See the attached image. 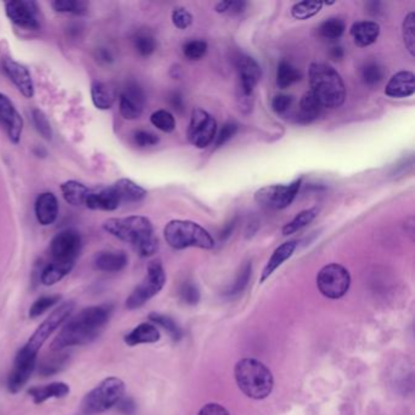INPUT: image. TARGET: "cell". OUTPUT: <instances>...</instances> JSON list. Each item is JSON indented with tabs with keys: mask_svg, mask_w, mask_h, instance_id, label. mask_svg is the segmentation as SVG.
Listing matches in <instances>:
<instances>
[{
	"mask_svg": "<svg viewBox=\"0 0 415 415\" xmlns=\"http://www.w3.org/2000/svg\"><path fill=\"white\" fill-rule=\"evenodd\" d=\"M111 314V304H99L83 309L70 319L54 338L52 351L60 352L65 348L93 343L105 328Z\"/></svg>",
	"mask_w": 415,
	"mask_h": 415,
	"instance_id": "6da1fadb",
	"label": "cell"
},
{
	"mask_svg": "<svg viewBox=\"0 0 415 415\" xmlns=\"http://www.w3.org/2000/svg\"><path fill=\"white\" fill-rule=\"evenodd\" d=\"M104 229L112 237L132 244L141 257H151L159 250L152 223L144 216L110 218L104 223Z\"/></svg>",
	"mask_w": 415,
	"mask_h": 415,
	"instance_id": "7a4b0ae2",
	"label": "cell"
},
{
	"mask_svg": "<svg viewBox=\"0 0 415 415\" xmlns=\"http://www.w3.org/2000/svg\"><path fill=\"white\" fill-rule=\"evenodd\" d=\"M311 92L322 107L336 109L345 102L346 87L340 73L327 63H314L309 66Z\"/></svg>",
	"mask_w": 415,
	"mask_h": 415,
	"instance_id": "3957f363",
	"label": "cell"
},
{
	"mask_svg": "<svg viewBox=\"0 0 415 415\" xmlns=\"http://www.w3.org/2000/svg\"><path fill=\"white\" fill-rule=\"evenodd\" d=\"M234 377L237 387L252 400H265L274 387L271 370L255 358H242L235 364Z\"/></svg>",
	"mask_w": 415,
	"mask_h": 415,
	"instance_id": "277c9868",
	"label": "cell"
},
{
	"mask_svg": "<svg viewBox=\"0 0 415 415\" xmlns=\"http://www.w3.org/2000/svg\"><path fill=\"white\" fill-rule=\"evenodd\" d=\"M164 237L166 242L174 250H184L188 247L211 250L214 247V240L211 234L193 221H171L164 227Z\"/></svg>",
	"mask_w": 415,
	"mask_h": 415,
	"instance_id": "5b68a950",
	"label": "cell"
},
{
	"mask_svg": "<svg viewBox=\"0 0 415 415\" xmlns=\"http://www.w3.org/2000/svg\"><path fill=\"white\" fill-rule=\"evenodd\" d=\"M126 392V385L116 377H107L95 389L88 392L82 401L84 414H100L111 409L121 401Z\"/></svg>",
	"mask_w": 415,
	"mask_h": 415,
	"instance_id": "8992f818",
	"label": "cell"
},
{
	"mask_svg": "<svg viewBox=\"0 0 415 415\" xmlns=\"http://www.w3.org/2000/svg\"><path fill=\"white\" fill-rule=\"evenodd\" d=\"M166 284V273L164 266L159 260L150 262L144 280L140 283L127 299L126 307L128 309H138L148 301L159 294Z\"/></svg>",
	"mask_w": 415,
	"mask_h": 415,
	"instance_id": "52a82bcc",
	"label": "cell"
},
{
	"mask_svg": "<svg viewBox=\"0 0 415 415\" xmlns=\"http://www.w3.org/2000/svg\"><path fill=\"white\" fill-rule=\"evenodd\" d=\"M351 285L350 272L338 263L323 267L317 276V286L320 294L330 299H341Z\"/></svg>",
	"mask_w": 415,
	"mask_h": 415,
	"instance_id": "ba28073f",
	"label": "cell"
},
{
	"mask_svg": "<svg viewBox=\"0 0 415 415\" xmlns=\"http://www.w3.org/2000/svg\"><path fill=\"white\" fill-rule=\"evenodd\" d=\"M73 309H75V302L72 301H68V302L58 306V308L55 309L53 313L50 314L48 318L39 325L33 335L29 338V343L24 345V350L27 352L38 354L40 347L47 343V340L53 335L54 331L68 320V317L72 313Z\"/></svg>",
	"mask_w": 415,
	"mask_h": 415,
	"instance_id": "9c48e42d",
	"label": "cell"
},
{
	"mask_svg": "<svg viewBox=\"0 0 415 415\" xmlns=\"http://www.w3.org/2000/svg\"><path fill=\"white\" fill-rule=\"evenodd\" d=\"M302 179H296L292 183L276 184V185H268L257 190L255 194V201L262 208H269V210H284L289 208L295 198L299 194L301 188Z\"/></svg>",
	"mask_w": 415,
	"mask_h": 415,
	"instance_id": "30bf717a",
	"label": "cell"
},
{
	"mask_svg": "<svg viewBox=\"0 0 415 415\" xmlns=\"http://www.w3.org/2000/svg\"><path fill=\"white\" fill-rule=\"evenodd\" d=\"M82 247V239L76 230L68 229L58 233L50 242L52 261L75 267Z\"/></svg>",
	"mask_w": 415,
	"mask_h": 415,
	"instance_id": "8fae6325",
	"label": "cell"
},
{
	"mask_svg": "<svg viewBox=\"0 0 415 415\" xmlns=\"http://www.w3.org/2000/svg\"><path fill=\"white\" fill-rule=\"evenodd\" d=\"M217 136V122L203 109H194L188 127V139L198 149H206Z\"/></svg>",
	"mask_w": 415,
	"mask_h": 415,
	"instance_id": "7c38bea8",
	"label": "cell"
},
{
	"mask_svg": "<svg viewBox=\"0 0 415 415\" xmlns=\"http://www.w3.org/2000/svg\"><path fill=\"white\" fill-rule=\"evenodd\" d=\"M235 66H237V77H239V97L242 99V104L244 102H247L249 104L250 100H252V94L255 88L261 79V68L255 58L247 55H239L235 61Z\"/></svg>",
	"mask_w": 415,
	"mask_h": 415,
	"instance_id": "4fadbf2b",
	"label": "cell"
},
{
	"mask_svg": "<svg viewBox=\"0 0 415 415\" xmlns=\"http://www.w3.org/2000/svg\"><path fill=\"white\" fill-rule=\"evenodd\" d=\"M5 11L13 24L21 29H38V6L31 0H11L5 4Z\"/></svg>",
	"mask_w": 415,
	"mask_h": 415,
	"instance_id": "5bb4252c",
	"label": "cell"
},
{
	"mask_svg": "<svg viewBox=\"0 0 415 415\" xmlns=\"http://www.w3.org/2000/svg\"><path fill=\"white\" fill-rule=\"evenodd\" d=\"M37 364V354L29 353L24 347L19 350L15 358L13 370L8 379V389L11 393H17L24 389L32 375Z\"/></svg>",
	"mask_w": 415,
	"mask_h": 415,
	"instance_id": "9a60e30c",
	"label": "cell"
},
{
	"mask_svg": "<svg viewBox=\"0 0 415 415\" xmlns=\"http://www.w3.org/2000/svg\"><path fill=\"white\" fill-rule=\"evenodd\" d=\"M0 125L4 127L13 144H19L24 131V118L9 97L0 93Z\"/></svg>",
	"mask_w": 415,
	"mask_h": 415,
	"instance_id": "2e32d148",
	"label": "cell"
},
{
	"mask_svg": "<svg viewBox=\"0 0 415 415\" xmlns=\"http://www.w3.org/2000/svg\"><path fill=\"white\" fill-rule=\"evenodd\" d=\"M145 94L136 82L127 84L120 97V112L126 120H136L144 111Z\"/></svg>",
	"mask_w": 415,
	"mask_h": 415,
	"instance_id": "e0dca14e",
	"label": "cell"
},
{
	"mask_svg": "<svg viewBox=\"0 0 415 415\" xmlns=\"http://www.w3.org/2000/svg\"><path fill=\"white\" fill-rule=\"evenodd\" d=\"M3 70L5 75L9 77L10 81L14 83L15 87L27 99L33 97L34 86L32 76L29 68L15 61L13 58H5L3 60Z\"/></svg>",
	"mask_w": 415,
	"mask_h": 415,
	"instance_id": "ac0fdd59",
	"label": "cell"
},
{
	"mask_svg": "<svg viewBox=\"0 0 415 415\" xmlns=\"http://www.w3.org/2000/svg\"><path fill=\"white\" fill-rule=\"evenodd\" d=\"M121 200L118 198L113 187H102V188L89 190L86 206L95 211H115L120 208Z\"/></svg>",
	"mask_w": 415,
	"mask_h": 415,
	"instance_id": "d6986e66",
	"label": "cell"
},
{
	"mask_svg": "<svg viewBox=\"0 0 415 415\" xmlns=\"http://www.w3.org/2000/svg\"><path fill=\"white\" fill-rule=\"evenodd\" d=\"M415 93V76L411 71H400L393 75L385 88L387 97L395 99L409 97Z\"/></svg>",
	"mask_w": 415,
	"mask_h": 415,
	"instance_id": "ffe728a7",
	"label": "cell"
},
{
	"mask_svg": "<svg viewBox=\"0 0 415 415\" xmlns=\"http://www.w3.org/2000/svg\"><path fill=\"white\" fill-rule=\"evenodd\" d=\"M34 212L39 224L42 226L53 224L58 214V198L53 193L40 194L36 200Z\"/></svg>",
	"mask_w": 415,
	"mask_h": 415,
	"instance_id": "44dd1931",
	"label": "cell"
},
{
	"mask_svg": "<svg viewBox=\"0 0 415 415\" xmlns=\"http://www.w3.org/2000/svg\"><path fill=\"white\" fill-rule=\"evenodd\" d=\"M296 247H297L296 240H290V242L281 244L279 247H276L274 252L272 253L271 258L267 262L263 271H262L261 279H260L261 284L265 283L284 262L288 261L290 257L294 255Z\"/></svg>",
	"mask_w": 415,
	"mask_h": 415,
	"instance_id": "7402d4cb",
	"label": "cell"
},
{
	"mask_svg": "<svg viewBox=\"0 0 415 415\" xmlns=\"http://www.w3.org/2000/svg\"><path fill=\"white\" fill-rule=\"evenodd\" d=\"M351 36L359 48H366L377 42L380 36V26L375 21H359L353 24Z\"/></svg>",
	"mask_w": 415,
	"mask_h": 415,
	"instance_id": "603a6c76",
	"label": "cell"
},
{
	"mask_svg": "<svg viewBox=\"0 0 415 415\" xmlns=\"http://www.w3.org/2000/svg\"><path fill=\"white\" fill-rule=\"evenodd\" d=\"M29 396L36 405H42L50 398H63L70 393V386L66 382H52L45 386H36L29 389Z\"/></svg>",
	"mask_w": 415,
	"mask_h": 415,
	"instance_id": "cb8c5ba5",
	"label": "cell"
},
{
	"mask_svg": "<svg viewBox=\"0 0 415 415\" xmlns=\"http://www.w3.org/2000/svg\"><path fill=\"white\" fill-rule=\"evenodd\" d=\"M128 265V256L123 251H107L97 255L94 266L97 269L107 273L121 272Z\"/></svg>",
	"mask_w": 415,
	"mask_h": 415,
	"instance_id": "d4e9b609",
	"label": "cell"
},
{
	"mask_svg": "<svg viewBox=\"0 0 415 415\" xmlns=\"http://www.w3.org/2000/svg\"><path fill=\"white\" fill-rule=\"evenodd\" d=\"M159 329L155 327L154 324L141 323L132 330L131 333L127 334L125 336V343L128 346H136L141 343H155L159 341Z\"/></svg>",
	"mask_w": 415,
	"mask_h": 415,
	"instance_id": "484cf974",
	"label": "cell"
},
{
	"mask_svg": "<svg viewBox=\"0 0 415 415\" xmlns=\"http://www.w3.org/2000/svg\"><path fill=\"white\" fill-rule=\"evenodd\" d=\"M121 203H139L144 200L148 191L143 187L134 183L131 179H120L112 185Z\"/></svg>",
	"mask_w": 415,
	"mask_h": 415,
	"instance_id": "4316f807",
	"label": "cell"
},
{
	"mask_svg": "<svg viewBox=\"0 0 415 415\" xmlns=\"http://www.w3.org/2000/svg\"><path fill=\"white\" fill-rule=\"evenodd\" d=\"M91 93H92L93 104L99 110H110L116 99L113 88L110 87L107 83L99 82V81L93 82Z\"/></svg>",
	"mask_w": 415,
	"mask_h": 415,
	"instance_id": "83f0119b",
	"label": "cell"
},
{
	"mask_svg": "<svg viewBox=\"0 0 415 415\" xmlns=\"http://www.w3.org/2000/svg\"><path fill=\"white\" fill-rule=\"evenodd\" d=\"M322 109L323 107L319 104L317 97H314L313 93L311 91L304 93V97H301V102H299L297 122L302 123V125H307V123L313 122L319 116Z\"/></svg>",
	"mask_w": 415,
	"mask_h": 415,
	"instance_id": "f1b7e54d",
	"label": "cell"
},
{
	"mask_svg": "<svg viewBox=\"0 0 415 415\" xmlns=\"http://www.w3.org/2000/svg\"><path fill=\"white\" fill-rule=\"evenodd\" d=\"M89 190L91 189L77 180H68L61 185V193L65 201L76 208L86 205Z\"/></svg>",
	"mask_w": 415,
	"mask_h": 415,
	"instance_id": "f546056e",
	"label": "cell"
},
{
	"mask_svg": "<svg viewBox=\"0 0 415 415\" xmlns=\"http://www.w3.org/2000/svg\"><path fill=\"white\" fill-rule=\"evenodd\" d=\"M346 29V24L343 19L330 17L319 24L317 32L320 38L328 42H335L343 37Z\"/></svg>",
	"mask_w": 415,
	"mask_h": 415,
	"instance_id": "4dcf8cb0",
	"label": "cell"
},
{
	"mask_svg": "<svg viewBox=\"0 0 415 415\" xmlns=\"http://www.w3.org/2000/svg\"><path fill=\"white\" fill-rule=\"evenodd\" d=\"M318 208H312L297 213L289 223L285 224L284 228H283V235H285V237L292 235L295 233L299 232L301 229L307 227L318 216Z\"/></svg>",
	"mask_w": 415,
	"mask_h": 415,
	"instance_id": "1f68e13d",
	"label": "cell"
},
{
	"mask_svg": "<svg viewBox=\"0 0 415 415\" xmlns=\"http://www.w3.org/2000/svg\"><path fill=\"white\" fill-rule=\"evenodd\" d=\"M302 73L299 68H295L289 61H280L276 68V86L280 89H286L291 87L292 84L301 81Z\"/></svg>",
	"mask_w": 415,
	"mask_h": 415,
	"instance_id": "d6a6232c",
	"label": "cell"
},
{
	"mask_svg": "<svg viewBox=\"0 0 415 415\" xmlns=\"http://www.w3.org/2000/svg\"><path fill=\"white\" fill-rule=\"evenodd\" d=\"M60 352L53 354V356H48L40 362L39 373L43 377H52L58 373L63 372V369L68 367V363H70V354Z\"/></svg>",
	"mask_w": 415,
	"mask_h": 415,
	"instance_id": "836d02e7",
	"label": "cell"
},
{
	"mask_svg": "<svg viewBox=\"0 0 415 415\" xmlns=\"http://www.w3.org/2000/svg\"><path fill=\"white\" fill-rule=\"evenodd\" d=\"M72 268L73 266H70V265H63V263L52 261L45 266L42 272L40 281H42V284L52 286L68 276V273L72 271Z\"/></svg>",
	"mask_w": 415,
	"mask_h": 415,
	"instance_id": "e575fe53",
	"label": "cell"
},
{
	"mask_svg": "<svg viewBox=\"0 0 415 415\" xmlns=\"http://www.w3.org/2000/svg\"><path fill=\"white\" fill-rule=\"evenodd\" d=\"M323 6L324 1H308V0L299 1L291 8V15L294 19L304 21L319 14L320 10L323 9Z\"/></svg>",
	"mask_w": 415,
	"mask_h": 415,
	"instance_id": "d590c367",
	"label": "cell"
},
{
	"mask_svg": "<svg viewBox=\"0 0 415 415\" xmlns=\"http://www.w3.org/2000/svg\"><path fill=\"white\" fill-rule=\"evenodd\" d=\"M150 322L154 325H159L171 335L174 341H179L183 338V331L179 328L178 324L174 322L173 319L169 318V315L159 313H151L149 315Z\"/></svg>",
	"mask_w": 415,
	"mask_h": 415,
	"instance_id": "8d00e7d4",
	"label": "cell"
},
{
	"mask_svg": "<svg viewBox=\"0 0 415 415\" xmlns=\"http://www.w3.org/2000/svg\"><path fill=\"white\" fill-rule=\"evenodd\" d=\"M361 76H362L363 83L366 86L374 87L382 82L385 72H384V68L379 63L375 61H369L363 66Z\"/></svg>",
	"mask_w": 415,
	"mask_h": 415,
	"instance_id": "74e56055",
	"label": "cell"
},
{
	"mask_svg": "<svg viewBox=\"0 0 415 415\" xmlns=\"http://www.w3.org/2000/svg\"><path fill=\"white\" fill-rule=\"evenodd\" d=\"M61 301L60 295H47L39 297L37 301H34L33 304L29 308V317L31 318H38L42 314L45 313L47 311L53 308Z\"/></svg>",
	"mask_w": 415,
	"mask_h": 415,
	"instance_id": "f35d334b",
	"label": "cell"
},
{
	"mask_svg": "<svg viewBox=\"0 0 415 415\" xmlns=\"http://www.w3.org/2000/svg\"><path fill=\"white\" fill-rule=\"evenodd\" d=\"M133 44H134L136 53L143 58L150 56L156 49V40H155L154 36L150 34L149 32L136 33V37L133 39Z\"/></svg>",
	"mask_w": 415,
	"mask_h": 415,
	"instance_id": "ab89813d",
	"label": "cell"
},
{
	"mask_svg": "<svg viewBox=\"0 0 415 415\" xmlns=\"http://www.w3.org/2000/svg\"><path fill=\"white\" fill-rule=\"evenodd\" d=\"M402 33H403V40L406 45L407 50L409 52L412 56L415 54V14L412 11L407 15L402 24Z\"/></svg>",
	"mask_w": 415,
	"mask_h": 415,
	"instance_id": "60d3db41",
	"label": "cell"
},
{
	"mask_svg": "<svg viewBox=\"0 0 415 415\" xmlns=\"http://www.w3.org/2000/svg\"><path fill=\"white\" fill-rule=\"evenodd\" d=\"M150 121L157 130L164 132V133H171L175 128V120H174L173 115L166 110L155 111L150 117Z\"/></svg>",
	"mask_w": 415,
	"mask_h": 415,
	"instance_id": "b9f144b4",
	"label": "cell"
},
{
	"mask_svg": "<svg viewBox=\"0 0 415 415\" xmlns=\"http://www.w3.org/2000/svg\"><path fill=\"white\" fill-rule=\"evenodd\" d=\"M208 49V43L203 40H189L184 44L183 53L189 60L198 61L206 55Z\"/></svg>",
	"mask_w": 415,
	"mask_h": 415,
	"instance_id": "7bdbcfd3",
	"label": "cell"
},
{
	"mask_svg": "<svg viewBox=\"0 0 415 415\" xmlns=\"http://www.w3.org/2000/svg\"><path fill=\"white\" fill-rule=\"evenodd\" d=\"M52 6L58 13H65V14L81 15L86 13L87 10V4L78 0H55L52 3Z\"/></svg>",
	"mask_w": 415,
	"mask_h": 415,
	"instance_id": "ee69618b",
	"label": "cell"
},
{
	"mask_svg": "<svg viewBox=\"0 0 415 415\" xmlns=\"http://www.w3.org/2000/svg\"><path fill=\"white\" fill-rule=\"evenodd\" d=\"M32 118H33L34 126L39 134L45 140H52L53 130H52V125L49 122L48 117L45 116V113L39 109H34L32 111Z\"/></svg>",
	"mask_w": 415,
	"mask_h": 415,
	"instance_id": "f6af8a7d",
	"label": "cell"
},
{
	"mask_svg": "<svg viewBox=\"0 0 415 415\" xmlns=\"http://www.w3.org/2000/svg\"><path fill=\"white\" fill-rule=\"evenodd\" d=\"M252 265L251 262H246L244 266L242 267V269L237 274V279L234 281L232 288L229 290V295H237L239 292H242V290L246 288L249 280L251 278Z\"/></svg>",
	"mask_w": 415,
	"mask_h": 415,
	"instance_id": "bcb514c9",
	"label": "cell"
},
{
	"mask_svg": "<svg viewBox=\"0 0 415 415\" xmlns=\"http://www.w3.org/2000/svg\"><path fill=\"white\" fill-rule=\"evenodd\" d=\"M237 125L234 122H227L224 123L221 130L218 132L217 136H216V141H214V146L216 148H221L224 144H227L229 140L232 139L233 136L237 134Z\"/></svg>",
	"mask_w": 415,
	"mask_h": 415,
	"instance_id": "7dc6e473",
	"label": "cell"
},
{
	"mask_svg": "<svg viewBox=\"0 0 415 415\" xmlns=\"http://www.w3.org/2000/svg\"><path fill=\"white\" fill-rule=\"evenodd\" d=\"M172 22L178 29H187L193 24V15L185 8H175L172 13Z\"/></svg>",
	"mask_w": 415,
	"mask_h": 415,
	"instance_id": "c3c4849f",
	"label": "cell"
},
{
	"mask_svg": "<svg viewBox=\"0 0 415 415\" xmlns=\"http://www.w3.org/2000/svg\"><path fill=\"white\" fill-rule=\"evenodd\" d=\"M245 8H246L245 1L226 0V1H221V3L216 5V11L219 14L237 15L242 14Z\"/></svg>",
	"mask_w": 415,
	"mask_h": 415,
	"instance_id": "681fc988",
	"label": "cell"
},
{
	"mask_svg": "<svg viewBox=\"0 0 415 415\" xmlns=\"http://www.w3.org/2000/svg\"><path fill=\"white\" fill-rule=\"evenodd\" d=\"M180 296L184 302H187L188 304H198L200 301V292H198V288L191 283H185L180 289Z\"/></svg>",
	"mask_w": 415,
	"mask_h": 415,
	"instance_id": "f907efd6",
	"label": "cell"
},
{
	"mask_svg": "<svg viewBox=\"0 0 415 415\" xmlns=\"http://www.w3.org/2000/svg\"><path fill=\"white\" fill-rule=\"evenodd\" d=\"M134 143L140 148H146V146H155L159 144V136L148 131H136L134 133Z\"/></svg>",
	"mask_w": 415,
	"mask_h": 415,
	"instance_id": "816d5d0a",
	"label": "cell"
},
{
	"mask_svg": "<svg viewBox=\"0 0 415 415\" xmlns=\"http://www.w3.org/2000/svg\"><path fill=\"white\" fill-rule=\"evenodd\" d=\"M292 97L286 95V94H278L273 97L272 100V109L276 112V113H284L285 111L289 110V107L292 104Z\"/></svg>",
	"mask_w": 415,
	"mask_h": 415,
	"instance_id": "f5cc1de1",
	"label": "cell"
},
{
	"mask_svg": "<svg viewBox=\"0 0 415 415\" xmlns=\"http://www.w3.org/2000/svg\"><path fill=\"white\" fill-rule=\"evenodd\" d=\"M198 415H230L224 407L218 403H208L200 409Z\"/></svg>",
	"mask_w": 415,
	"mask_h": 415,
	"instance_id": "db71d44e",
	"label": "cell"
},
{
	"mask_svg": "<svg viewBox=\"0 0 415 415\" xmlns=\"http://www.w3.org/2000/svg\"><path fill=\"white\" fill-rule=\"evenodd\" d=\"M118 408L123 414L131 415L136 412V403L132 398H122L121 401L118 402Z\"/></svg>",
	"mask_w": 415,
	"mask_h": 415,
	"instance_id": "11a10c76",
	"label": "cell"
},
{
	"mask_svg": "<svg viewBox=\"0 0 415 415\" xmlns=\"http://www.w3.org/2000/svg\"><path fill=\"white\" fill-rule=\"evenodd\" d=\"M169 102H171V105L173 107L174 110H177L178 112L183 111V95H182L180 93H172V94H171V97H169Z\"/></svg>",
	"mask_w": 415,
	"mask_h": 415,
	"instance_id": "9f6ffc18",
	"label": "cell"
},
{
	"mask_svg": "<svg viewBox=\"0 0 415 415\" xmlns=\"http://www.w3.org/2000/svg\"><path fill=\"white\" fill-rule=\"evenodd\" d=\"M237 218H233L230 222H228L227 224L223 227L222 232H221V234H219V237H221L222 240H227L228 237L232 235L235 227H237Z\"/></svg>",
	"mask_w": 415,
	"mask_h": 415,
	"instance_id": "6f0895ef",
	"label": "cell"
},
{
	"mask_svg": "<svg viewBox=\"0 0 415 415\" xmlns=\"http://www.w3.org/2000/svg\"><path fill=\"white\" fill-rule=\"evenodd\" d=\"M330 58L335 60V61H338V60H341L345 56V52H343V49L341 47H334L331 50H330Z\"/></svg>",
	"mask_w": 415,
	"mask_h": 415,
	"instance_id": "680465c9",
	"label": "cell"
}]
</instances>
